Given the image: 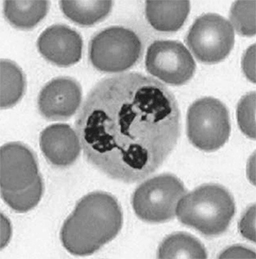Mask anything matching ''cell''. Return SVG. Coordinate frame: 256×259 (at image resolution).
<instances>
[{"label": "cell", "mask_w": 256, "mask_h": 259, "mask_svg": "<svg viewBox=\"0 0 256 259\" xmlns=\"http://www.w3.org/2000/svg\"><path fill=\"white\" fill-rule=\"evenodd\" d=\"M243 73L249 80L255 82V45L247 49L242 59Z\"/></svg>", "instance_id": "obj_21"}, {"label": "cell", "mask_w": 256, "mask_h": 259, "mask_svg": "<svg viewBox=\"0 0 256 259\" xmlns=\"http://www.w3.org/2000/svg\"><path fill=\"white\" fill-rule=\"evenodd\" d=\"M158 258H207L204 245L197 238L185 232L169 235L160 243Z\"/></svg>", "instance_id": "obj_17"}, {"label": "cell", "mask_w": 256, "mask_h": 259, "mask_svg": "<svg viewBox=\"0 0 256 259\" xmlns=\"http://www.w3.org/2000/svg\"><path fill=\"white\" fill-rule=\"evenodd\" d=\"M186 193L184 184L176 176L160 174L137 187L132 197V207L145 223H167L176 218L178 202Z\"/></svg>", "instance_id": "obj_5"}, {"label": "cell", "mask_w": 256, "mask_h": 259, "mask_svg": "<svg viewBox=\"0 0 256 259\" xmlns=\"http://www.w3.org/2000/svg\"><path fill=\"white\" fill-rule=\"evenodd\" d=\"M235 212L236 204L229 190L213 183L202 185L185 195L176 209L180 223L206 237L224 233Z\"/></svg>", "instance_id": "obj_3"}, {"label": "cell", "mask_w": 256, "mask_h": 259, "mask_svg": "<svg viewBox=\"0 0 256 259\" xmlns=\"http://www.w3.org/2000/svg\"><path fill=\"white\" fill-rule=\"evenodd\" d=\"M75 127L90 164L111 179L134 183L154 174L174 151L181 111L165 84L132 72L95 84Z\"/></svg>", "instance_id": "obj_1"}, {"label": "cell", "mask_w": 256, "mask_h": 259, "mask_svg": "<svg viewBox=\"0 0 256 259\" xmlns=\"http://www.w3.org/2000/svg\"><path fill=\"white\" fill-rule=\"evenodd\" d=\"M50 8L47 0H6L5 19L14 27L21 30L33 29L45 18Z\"/></svg>", "instance_id": "obj_14"}, {"label": "cell", "mask_w": 256, "mask_h": 259, "mask_svg": "<svg viewBox=\"0 0 256 259\" xmlns=\"http://www.w3.org/2000/svg\"><path fill=\"white\" fill-rule=\"evenodd\" d=\"M239 227L243 237L255 241V206H252L245 213Z\"/></svg>", "instance_id": "obj_22"}, {"label": "cell", "mask_w": 256, "mask_h": 259, "mask_svg": "<svg viewBox=\"0 0 256 259\" xmlns=\"http://www.w3.org/2000/svg\"><path fill=\"white\" fill-rule=\"evenodd\" d=\"M255 0L235 2L231 8L229 19L233 29L242 36H255Z\"/></svg>", "instance_id": "obj_19"}, {"label": "cell", "mask_w": 256, "mask_h": 259, "mask_svg": "<svg viewBox=\"0 0 256 259\" xmlns=\"http://www.w3.org/2000/svg\"><path fill=\"white\" fill-rule=\"evenodd\" d=\"M4 218V220H3V218H2V227L1 228L4 229V235L2 236V246L1 248H3L8 244L9 241L10 239V236H11V227H10V223H9V220L5 218V216H3Z\"/></svg>", "instance_id": "obj_24"}, {"label": "cell", "mask_w": 256, "mask_h": 259, "mask_svg": "<svg viewBox=\"0 0 256 259\" xmlns=\"http://www.w3.org/2000/svg\"><path fill=\"white\" fill-rule=\"evenodd\" d=\"M146 17L150 25L160 32H176L184 25L190 12L188 0H148Z\"/></svg>", "instance_id": "obj_13"}, {"label": "cell", "mask_w": 256, "mask_h": 259, "mask_svg": "<svg viewBox=\"0 0 256 259\" xmlns=\"http://www.w3.org/2000/svg\"><path fill=\"white\" fill-rule=\"evenodd\" d=\"M238 124L247 137L255 139V92H250L241 99L237 107Z\"/></svg>", "instance_id": "obj_20"}, {"label": "cell", "mask_w": 256, "mask_h": 259, "mask_svg": "<svg viewBox=\"0 0 256 259\" xmlns=\"http://www.w3.org/2000/svg\"><path fill=\"white\" fill-rule=\"evenodd\" d=\"M39 145L47 161L62 168L73 164L82 149L77 132L65 124H52L44 128L40 135Z\"/></svg>", "instance_id": "obj_12"}, {"label": "cell", "mask_w": 256, "mask_h": 259, "mask_svg": "<svg viewBox=\"0 0 256 259\" xmlns=\"http://www.w3.org/2000/svg\"><path fill=\"white\" fill-rule=\"evenodd\" d=\"M236 255V258H255V252L239 246L229 248L221 254L220 258H235Z\"/></svg>", "instance_id": "obj_23"}, {"label": "cell", "mask_w": 256, "mask_h": 259, "mask_svg": "<svg viewBox=\"0 0 256 259\" xmlns=\"http://www.w3.org/2000/svg\"><path fill=\"white\" fill-rule=\"evenodd\" d=\"M60 8L65 17L82 26H91L102 22L112 12L111 0H62Z\"/></svg>", "instance_id": "obj_15"}, {"label": "cell", "mask_w": 256, "mask_h": 259, "mask_svg": "<svg viewBox=\"0 0 256 259\" xmlns=\"http://www.w3.org/2000/svg\"><path fill=\"white\" fill-rule=\"evenodd\" d=\"M82 87L70 77L49 81L38 97L40 115L49 121H66L79 110L82 103Z\"/></svg>", "instance_id": "obj_10"}, {"label": "cell", "mask_w": 256, "mask_h": 259, "mask_svg": "<svg viewBox=\"0 0 256 259\" xmlns=\"http://www.w3.org/2000/svg\"><path fill=\"white\" fill-rule=\"evenodd\" d=\"M34 152L19 142L7 143L0 149V189L16 193L33 186L40 177Z\"/></svg>", "instance_id": "obj_9"}, {"label": "cell", "mask_w": 256, "mask_h": 259, "mask_svg": "<svg viewBox=\"0 0 256 259\" xmlns=\"http://www.w3.org/2000/svg\"><path fill=\"white\" fill-rule=\"evenodd\" d=\"M185 40L199 62L216 64L224 61L234 48V30L222 16L205 14L196 19Z\"/></svg>", "instance_id": "obj_7"}, {"label": "cell", "mask_w": 256, "mask_h": 259, "mask_svg": "<svg viewBox=\"0 0 256 259\" xmlns=\"http://www.w3.org/2000/svg\"><path fill=\"white\" fill-rule=\"evenodd\" d=\"M145 66L148 73L169 85L181 86L195 75L196 63L178 40H155L148 48Z\"/></svg>", "instance_id": "obj_8"}, {"label": "cell", "mask_w": 256, "mask_h": 259, "mask_svg": "<svg viewBox=\"0 0 256 259\" xmlns=\"http://www.w3.org/2000/svg\"><path fill=\"white\" fill-rule=\"evenodd\" d=\"M44 191L42 176H40L36 182L27 189L16 193L1 191V197L9 207L17 213H25L38 205Z\"/></svg>", "instance_id": "obj_18"}, {"label": "cell", "mask_w": 256, "mask_h": 259, "mask_svg": "<svg viewBox=\"0 0 256 259\" xmlns=\"http://www.w3.org/2000/svg\"><path fill=\"white\" fill-rule=\"evenodd\" d=\"M122 226V209L116 197L93 192L76 204L62 226L60 237L69 253L87 256L115 239Z\"/></svg>", "instance_id": "obj_2"}, {"label": "cell", "mask_w": 256, "mask_h": 259, "mask_svg": "<svg viewBox=\"0 0 256 259\" xmlns=\"http://www.w3.org/2000/svg\"><path fill=\"white\" fill-rule=\"evenodd\" d=\"M231 122L223 102L211 97L196 100L187 114V135L190 143L201 151L213 152L229 140Z\"/></svg>", "instance_id": "obj_6"}, {"label": "cell", "mask_w": 256, "mask_h": 259, "mask_svg": "<svg viewBox=\"0 0 256 259\" xmlns=\"http://www.w3.org/2000/svg\"><path fill=\"white\" fill-rule=\"evenodd\" d=\"M144 53L142 42L134 31L120 26L102 30L89 44V59L102 73H119L131 69Z\"/></svg>", "instance_id": "obj_4"}, {"label": "cell", "mask_w": 256, "mask_h": 259, "mask_svg": "<svg viewBox=\"0 0 256 259\" xmlns=\"http://www.w3.org/2000/svg\"><path fill=\"white\" fill-rule=\"evenodd\" d=\"M38 51L47 61L61 68L73 66L82 58L83 40L75 30L65 24H54L40 33Z\"/></svg>", "instance_id": "obj_11"}, {"label": "cell", "mask_w": 256, "mask_h": 259, "mask_svg": "<svg viewBox=\"0 0 256 259\" xmlns=\"http://www.w3.org/2000/svg\"><path fill=\"white\" fill-rule=\"evenodd\" d=\"M26 77L22 69L13 61H0V107L2 110L15 106L26 91Z\"/></svg>", "instance_id": "obj_16"}]
</instances>
